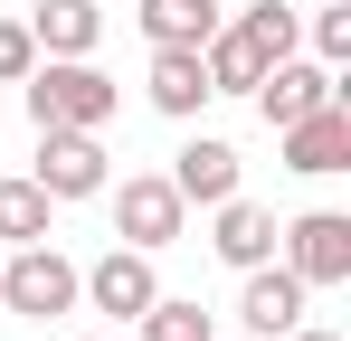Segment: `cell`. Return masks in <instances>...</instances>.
Instances as JSON below:
<instances>
[{"label":"cell","instance_id":"obj_1","mask_svg":"<svg viewBox=\"0 0 351 341\" xmlns=\"http://www.w3.org/2000/svg\"><path fill=\"white\" fill-rule=\"evenodd\" d=\"M19 95H29V123L48 133V123H76V133H105L123 105V86L95 66V57H38L29 76H19Z\"/></svg>","mask_w":351,"mask_h":341},{"label":"cell","instance_id":"obj_2","mask_svg":"<svg viewBox=\"0 0 351 341\" xmlns=\"http://www.w3.org/2000/svg\"><path fill=\"white\" fill-rule=\"evenodd\" d=\"M86 294H76V256H58V237H38V247H10L0 256V313H29V323H58L76 313Z\"/></svg>","mask_w":351,"mask_h":341},{"label":"cell","instance_id":"obj_3","mask_svg":"<svg viewBox=\"0 0 351 341\" xmlns=\"http://www.w3.org/2000/svg\"><path fill=\"white\" fill-rule=\"evenodd\" d=\"M105 209H114V237L143 247V256H162L180 227H190V199L171 190V170H123V180H105Z\"/></svg>","mask_w":351,"mask_h":341},{"label":"cell","instance_id":"obj_4","mask_svg":"<svg viewBox=\"0 0 351 341\" xmlns=\"http://www.w3.org/2000/svg\"><path fill=\"white\" fill-rule=\"evenodd\" d=\"M48 199H105V180H114V152H105V133H76V123H48L38 133V170H29Z\"/></svg>","mask_w":351,"mask_h":341},{"label":"cell","instance_id":"obj_5","mask_svg":"<svg viewBox=\"0 0 351 341\" xmlns=\"http://www.w3.org/2000/svg\"><path fill=\"white\" fill-rule=\"evenodd\" d=\"M276 247H285V266L313 284V294H323V284H351V218L342 209H304L294 227H276Z\"/></svg>","mask_w":351,"mask_h":341},{"label":"cell","instance_id":"obj_6","mask_svg":"<svg viewBox=\"0 0 351 341\" xmlns=\"http://www.w3.org/2000/svg\"><path fill=\"white\" fill-rule=\"evenodd\" d=\"M76 294H86L95 313L133 323V313H143V303L162 294V275H152V256H143V247H123V237H114V247H105L95 266H76Z\"/></svg>","mask_w":351,"mask_h":341},{"label":"cell","instance_id":"obj_7","mask_svg":"<svg viewBox=\"0 0 351 341\" xmlns=\"http://www.w3.org/2000/svg\"><path fill=\"white\" fill-rule=\"evenodd\" d=\"M276 142H285V170H304V180H332V170H351V105L332 95V105L294 114V123H276Z\"/></svg>","mask_w":351,"mask_h":341},{"label":"cell","instance_id":"obj_8","mask_svg":"<svg viewBox=\"0 0 351 341\" xmlns=\"http://www.w3.org/2000/svg\"><path fill=\"white\" fill-rule=\"evenodd\" d=\"M304 303H313V284L294 275V266H247V294H237V323H247V341H285L294 323H304Z\"/></svg>","mask_w":351,"mask_h":341},{"label":"cell","instance_id":"obj_9","mask_svg":"<svg viewBox=\"0 0 351 341\" xmlns=\"http://www.w3.org/2000/svg\"><path fill=\"white\" fill-rule=\"evenodd\" d=\"M332 95H342V86H332L323 57H276V66L256 76V114H266V123H294V114L332 105Z\"/></svg>","mask_w":351,"mask_h":341},{"label":"cell","instance_id":"obj_10","mask_svg":"<svg viewBox=\"0 0 351 341\" xmlns=\"http://www.w3.org/2000/svg\"><path fill=\"white\" fill-rule=\"evenodd\" d=\"M209 247H219V266H237V275L266 266V256H276V209H256L247 190H228V199L209 209Z\"/></svg>","mask_w":351,"mask_h":341},{"label":"cell","instance_id":"obj_11","mask_svg":"<svg viewBox=\"0 0 351 341\" xmlns=\"http://www.w3.org/2000/svg\"><path fill=\"white\" fill-rule=\"evenodd\" d=\"M143 95H152V114H171V123H199V114L219 105V95H209V66H199V48H152Z\"/></svg>","mask_w":351,"mask_h":341},{"label":"cell","instance_id":"obj_12","mask_svg":"<svg viewBox=\"0 0 351 341\" xmlns=\"http://www.w3.org/2000/svg\"><path fill=\"white\" fill-rule=\"evenodd\" d=\"M171 190L190 199V209H219V199L237 190V142H219V133H190V142L171 152Z\"/></svg>","mask_w":351,"mask_h":341},{"label":"cell","instance_id":"obj_13","mask_svg":"<svg viewBox=\"0 0 351 341\" xmlns=\"http://www.w3.org/2000/svg\"><path fill=\"white\" fill-rule=\"evenodd\" d=\"M29 38H38V57H95L105 0H38V10H29Z\"/></svg>","mask_w":351,"mask_h":341},{"label":"cell","instance_id":"obj_14","mask_svg":"<svg viewBox=\"0 0 351 341\" xmlns=\"http://www.w3.org/2000/svg\"><path fill=\"white\" fill-rule=\"evenodd\" d=\"M199 66H209V95H256V76H266V48H256L237 19H219V29H209V48H199Z\"/></svg>","mask_w":351,"mask_h":341},{"label":"cell","instance_id":"obj_15","mask_svg":"<svg viewBox=\"0 0 351 341\" xmlns=\"http://www.w3.org/2000/svg\"><path fill=\"white\" fill-rule=\"evenodd\" d=\"M133 19H143V38H152V48H209L219 0H143Z\"/></svg>","mask_w":351,"mask_h":341},{"label":"cell","instance_id":"obj_16","mask_svg":"<svg viewBox=\"0 0 351 341\" xmlns=\"http://www.w3.org/2000/svg\"><path fill=\"white\" fill-rule=\"evenodd\" d=\"M48 227H58V199H48L29 170H10V180H0V247H38Z\"/></svg>","mask_w":351,"mask_h":341},{"label":"cell","instance_id":"obj_17","mask_svg":"<svg viewBox=\"0 0 351 341\" xmlns=\"http://www.w3.org/2000/svg\"><path fill=\"white\" fill-rule=\"evenodd\" d=\"M133 341H219V313H199L190 294H152L133 313Z\"/></svg>","mask_w":351,"mask_h":341},{"label":"cell","instance_id":"obj_18","mask_svg":"<svg viewBox=\"0 0 351 341\" xmlns=\"http://www.w3.org/2000/svg\"><path fill=\"white\" fill-rule=\"evenodd\" d=\"M237 29H247V38L266 48V66L304 48V10H294V0H247V10H237Z\"/></svg>","mask_w":351,"mask_h":341},{"label":"cell","instance_id":"obj_19","mask_svg":"<svg viewBox=\"0 0 351 341\" xmlns=\"http://www.w3.org/2000/svg\"><path fill=\"white\" fill-rule=\"evenodd\" d=\"M304 38H313L323 66H351V0H323V10L304 19Z\"/></svg>","mask_w":351,"mask_h":341},{"label":"cell","instance_id":"obj_20","mask_svg":"<svg viewBox=\"0 0 351 341\" xmlns=\"http://www.w3.org/2000/svg\"><path fill=\"white\" fill-rule=\"evenodd\" d=\"M38 66V38H29V19H0V86H19Z\"/></svg>","mask_w":351,"mask_h":341},{"label":"cell","instance_id":"obj_21","mask_svg":"<svg viewBox=\"0 0 351 341\" xmlns=\"http://www.w3.org/2000/svg\"><path fill=\"white\" fill-rule=\"evenodd\" d=\"M285 341H342V332H323V323H294V332Z\"/></svg>","mask_w":351,"mask_h":341},{"label":"cell","instance_id":"obj_22","mask_svg":"<svg viewBox=\"0 0 351 341\" xmlns=\"http://www.w3.org/2000/svg\"><path fill=\"white\" fill-rule=\"evenodd\" d=\"M76 341H105V332H76Z\"/></svg>","mask_w":351,"mask_h":341}]
</instances>
